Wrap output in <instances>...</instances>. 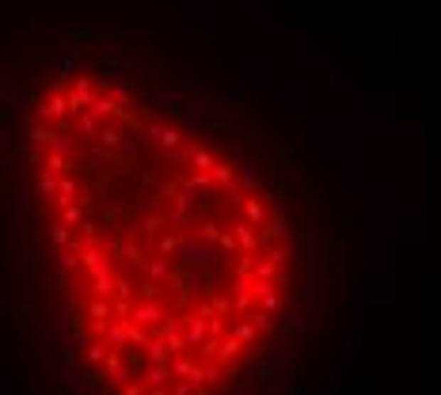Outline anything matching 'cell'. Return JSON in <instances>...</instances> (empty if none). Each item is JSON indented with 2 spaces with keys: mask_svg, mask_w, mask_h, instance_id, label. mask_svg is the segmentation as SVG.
<instances>
[{
  "mask_svg": "<svg viewBox=\"0 0 441 395\" xmlns=\"http://www.w3.org/2000/svg\"><path fill=\"white\" fill-rule=\"evenodd\" d=\"M31 152L87 369L118 395L225 388L282 304V221L259 183L92 72L42 95Z\"/></svg>",
  "mask_w": 441,
  "mask_h": 395,
  "instance_id": "6da1fadb",
  "label": "cell"
}]
</instances>
